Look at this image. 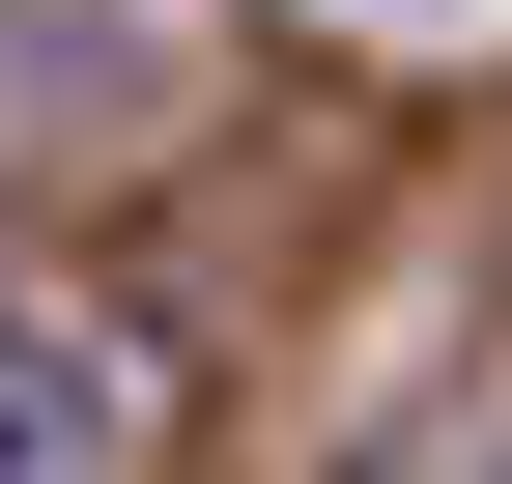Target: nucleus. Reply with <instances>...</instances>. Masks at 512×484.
Here are the masks:
<instances>
[{"instance_id":"obj_2","label":"nucleus","mask_w":512,"mask_h":484,"mask_svg":"<svg viewBox=\"0 0 512 484\" xmlns=\"http://www.w3.org/2000/svg\"><path fill=\"white\" fill-rule=\"evenodd\" d=\"M342 484H370V456H342Z\"/></svg>"},{"instance_id":"obj_1","label":"nucleus","mask_w":512,"mask_h":484,"mask_svg":"<svg viewBox=\"0 0 512 484\" xmlns=\"http://www.w3.org/2000/svg\"><path fill=\"white\" fill-rule=\"evenodd\" d=\"M114 456V371H86V342H0V484H86Z\"/></svg>"}]
</instances>
